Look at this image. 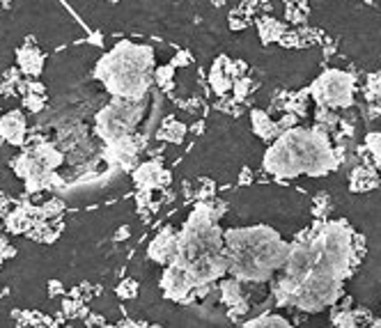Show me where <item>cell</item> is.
Instances as JSON below:
<instances>
[{
  "mask_svg": "<svg viewBox=\"0 0 381 328\" xmlns=\"http://www.w3.org/2000/svg\"><path fill=\"white\" fill-rule=\"evenodd\" d=\"M184 136H187V127L177 120H166L157 131V138L174 142V145H179V142L184 140Z\"/></svg>",
  "mask_w": 381,
  "mask_h": 328,
  "instance_id": "14",
  "label": "cell"
},
{
  "mask_svg": "<svg viewBox=\"0 0 381 328\" xmlns=\"http://www.w3.org/2000/svg\"><path fill=\"white\" fill-rule=\"evenodd\" d=\"M315 120H317V127L324 129L326 133L338 131V127H340V115L333 108H326V106H317Z\"/></svg>",
  "mask_w": 381,
  "mask_h": 328,
  "instance_id": "15",
  "label": "cell"
},
{
  "mask_svg": "<svg viewBox=\"0 0 381 328\" xmlns=\"http://www.w3.org/2000/svg\"><path fill=\"white\" fill-rule=\"evenodd\" d=\"M257 33H260L262 44H273V42H281L287 30H285L283 21H278V18L266 14V16L257 18Z\"/></svg>",
  "mask_w": 381,
  "mask_h": 328,
  "instance_id": "12",
  "label": "cell"
},
{
  "mask_svg": "<svg viewBox=\"0 0 381 328\" xmlns=\"http://www.w3.org/2000/svg\"><path fill=\"white\" fill-rule=\"evenodd\" d=\"M95 76L113 97L145 99L154 85V51L145 44L120 42L97 63Z\"/></svg>",
  "mask_w": 381,
  "mask_h": 328,
  "instance_id": "2",
  "label": "cell"
},
{
  "mask_svg": "<svg viewBox=\"0 0 381 328\" xmlns=\"http://www.w3.org/2000/svg\"><path fill=\"white\" fill-rule=\"evenodd\" d=\"M48 290H51V296H58V294H63L65 290H63V285H60L58 280H53L48 285Z\"/></svg>",
  "mask_w": 381,
  "mask_h": 328,
  "instance_id": "24",
  "label": "cell"
},
{
  "mask_svg": "<svg viewBox=\"0 0 381 328\" xmlns=\"http://www.w3.org/2000/svg\"><path fill=\"white\" fill-rule=\"evenodd\" d=\"M377 186H379V175H377L375 163H360V166L352 170V186H349L352 191L363 193Z\"/></svg>",
  "mask_w": 381,
  "mask_h": 328,
  "instance_id": "10",
  "label": "cell"
},
{
  "mask_svg": "<svg viewBox=\"0 0 381 328\" xmlns=\"http://www.w3.org/2000/svg\"><path fill=\"white\" fill-rule=\"evenodd\" d=\"M340 161L328 133L319 127L287 129L266 149L262 168L278 179H294L298 175L326 177L338 170Z\"/></svg>",
  "mask_w": 381,
  "mask_h": 328,
  "instance_id": "1",
  "label": "cell"
},
{
  "mask_svg": "<svg viewBox=\"0 0 381 328\" xmlns=\"http://www.w3.org/2000/svg\"><path fill=\"white\" fill-rule=\"evenodd\" d=\"M308 92L317 101V106H326L333 110L352 108L356 99V76L340 69H328L313 80Z\"/></svg>",
  "mask_w": 381,
  "mask_h": 328,
  "instance_id": "4",
  "label": "cell"
},
{
  "mask_svg": "<svg viewBox=\"0 0 381 328\" xmlns=\"http://www.w3.org/2000/svg\"><path fill=\"white\" fill-rule=\"evenodd\" d=\"M150 260L157 264H170L177 255V232L172 228H163L159 232V237L150 243Z\"/></svg>",
  "mask_w": 381,
  "mask_h": 328,
  "instance_id": "8",
  "label": "cell"
},
{
  "mask_svg": "<svg viewBox=\"0 0 381 328\" xmlns=\"http://www.w3.org/2000/svg\"><path fill=\"white\" fill-rule=\"evenodd\" d=\"M234 76H232V60L228 55H221L212 67L209 74V85L219 97H225L232 90Z\"/></svg>",
  "mask_w": 381,
  "mask_h": 328,
  "instance_id": "9",
  "label": "cell"
},
{
  "mask_svg": "<svg viewBox=\"0 0 381 328\" xmlns=\"http://www.w3.org/2000/svg\"><path fill=\"white\" fill-rule=\"evenodd\" d=\"M244 326H249V328H257V326H290V322H287L283 314L264 312L260 317H255V319H246Z\"/></svg>",
  "mask_w": 381,
  "mask_h": 328,
  "instance_id": "16",
  "label": "cell"
},
{
  "mask_svg": "<svg viewBox=\"0 0 381 328\" xmlns=\"http://www.w3.org/2000/svg\"><path fill=\"white\" fill-rule=\"evenodd\" d=\"M145 99H120L115 97L106 108L97 112L95 120V133L110 145L120 138H127L131 133H136L138 125L145 117Z\"/></svg>",
  "mask_w": 381,
  "mask_h": 328,
  "instance_id": "3",
  "label": "cell"
},
{
  "mask_svg": "<svg viewBox=\"0 0 381 328\" xmlns=\"http://www.w3.org/2000/svg\"><path fill=\"white\" fill-rule=\"evenodd\" d=\"M161 290L166 299H172L177 303H191L195 301L193 296V282L189 278V271L184 269V266L170 262L168 269L163 271V278H161Z\"/></svg>",
  "mask_w": 381,
  "mask_h": 328,
  "instance_id": "5",
  "label": "cell"
},
{
  "mask_svg": "<svg viewBox=\"0 0 381 328\" xmlns=\"http://www.w3.org/2000/svg\"><path fill=\"white\" fill-rule=\"evenodd\" d=\"M136 294H138V282L133 280V278H127L125 282L118 287V296H120V299H133Z\"/></svg>",
  "mask_w": 381,
  "mask_h": 328,
  "instance_id": "19",
  "label": "cell"
},
{
  "mask_svg": "<svg viewBox=\"0 0 381 328\" xmlns=\"http://www.w3.org/2000/svg\"><path fill=\"white\" fill-rule=\"evenodd\" d=\"M24 104L33 112H39L46 104V95H33V92H30V95H24Z\"/></svg>",
  "mask_w": 381,
  "mask_h": 328,
  "instance_id": "20",
  "label": "cell"
},
{
  "mask_svg": "<svg viewBox=\"0 0 381 328\" xmlns=\"http://www.w3.org/2000/svg\"><path fill=\"white\" fill-rule=\"evenodd\" d=\"M296 125H298V115H294V112H283V117L278 120V129H281V133L287 129H294Z\"/></svg>",
  "mask_w": 381,
  "mask_h": 328,
  "instance_id": "21",
  "label": "cell"
},
{
  "mask_svg": "<svg viewBox=\"0 0 381 328\" xmlns=\"http://www.w3.org/2000/svg\"><path fill=\"white\" fill-rule=\"evenodd\" d=\"M251 90H253V83H251V78H249V76H239V78H234V83H232L234 101H244L246 97L251 95Z\"/></svg>",
  "mask_w": 381,
  "mask_h": 328,
  "instance_id": "18",
  "label": "cell"
},
{
  "mask_svg": "<svg viewBox=\"0 0 381 328\" xmlns=\"http://www.w3.org/2000/svg\"><path fill=\"white\" fill-rule=\"evenodd\" d=\"M285 5H306V0H285Z\"/></svg>",
  "mask_w": 381,
  "mask_h": 328,
  "instance_id": "25",
  "label": "cell"
},
{
  "mask_svg": "<svg viewBox=\"0 0 381 328\" xmlns=\"http://www.w3.org/2000/svg\"><path fill=\"white\" fill-rule=\"evenodd\" d=\"M251 122H253V131H255V136L257 138H262V140H276L278 136H281V129H278V122L271 120L269 112H264L260 108H255L251 112Z\"/></svg>",
  "mask_w": 381,
  "mask_h": 328,
  "instance_id": "11",
  "label": "cell"
},
{
  "mask_svg": "<svg viewBox=\"0 0 381 328\" xmlns=\"http://www.w3.org/2000/svg\"><path fill=\"white\" fill-rule=\"evenodd\" d=\"M189 63H191V55H189V53H179L170 65H172V67H184V65H189Z\"/></svg>",
  "mask_w": 381,
  "mask_h": 328,
  "instance_id": "22",
  "label": "cell"
},
{
  "mask_svg": "<svg viewBox=\"0 0 381 328\" xmlns=\"http://www.w3.org/2000/svg\"><path fill=\"white\" fill-rule=\"evenodd\" d=\"M16 63H19V69L24 71L28 76H39V71L44 67V55L39 53L37 48H21L16 55Z\"/></svg>",
  "mask_w": 381,
  "mask_h": 328,
  "instance_id": "13",
  "label": "cell"
},
{
  "mask_svg": "<svg viewBox=\"0 0 381 328\" xmlns=\"http://www.w3.org/2000/svg\"><path fill=\"white\" fill-rule=\"evenodd\" d=\"M172 175L161 166V161L142 163L133 170V181H136L138 191H154V189H166L170 184Z\"/></svg>",
  "mask_w": 381,
  "mask_h": 328,
  "instance_id": "6",
  "label": "cell"
},
{
  "mask_svg": "<svg viewBox=\"0 0 381 328\" xmlns=\"http://www.w3.org/2000/svg\"><path fill=\"white\" fill-rule=\"evenodd\" d=\"M251 181H253V172L249 168H244L241 175H239V184H244V186H246V184H251Z\"/></svg>",
  "mask_w": 381,
  "mask_h": 328,
  "instance_id": "23",
  "label": "cell"
},
{
  "mask_svg": "<svg viewBox=\"0 0 381 328\" xmlns=\"http://www.w3.org/2000/svg\"><path fill=\"white\" fill-rule=\"evenodd\" d=\"M172 76H174V67H172V65L154 69V85H157L159 90H163V92H168V90L174 88Z\"/></svg>",
  "mask_w": 381,
  "mask_h": 328,
  "instance_id": "17",
  "label": "cell"
},
{
  "mask_svg": "<svg viewBox=\"0 0 381 328\" xmlns=\"http://www.w3.org/2000/svg\"><path fill=\"white\" fill-rule=\"evenodd\" d=\"M0 136L5 142L14 147H26V136H28V125L26 115L21 110H9L7 115L0 117Z\"/></svg>",
  "mask_w": 381,
  "mask_h": 328,
  "instance_id": "7",
  "label": "cell"
}]
</instances>
